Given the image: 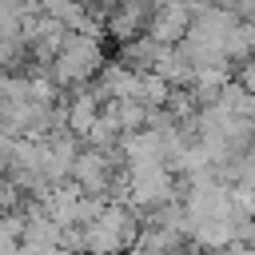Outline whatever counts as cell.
I'll list each match as a JSON object with an SVG mask.
<instances>
[{
	"label": "cell",
	"mask_w": 255,
	"mask_h": 255,
	"mask_svg": "<svg viewBox=\"0 0 255 255\" xmlns=\"http://www.w3.org/2000/svg\"><path fill=\"white\" fill-rule=\"evenodd\" d=\"M100 68H104V48H100V40L80 36V32H68L64 44H60V52H56L52 64H48V76H52L56 88H88V84L100 76Z\"/></svg>",
	"instance_id": "cell-1"
}]
</instances>
